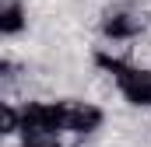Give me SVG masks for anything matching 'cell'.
Listing matches in <instances>:
<instances>
[{
    "mask_svg": "<svg viewBox=\"0 0 151 147\" xmlns=\"http://www.w3.org/2000/svg\"><path fill=\"white\" fill-rule=\"evenodd\" d=\"M151 32V7L141 0H109L99 11V35L106 42H141Z\"/></svg>",
    "mask_w": 151,
    "mask_h": 147,
    "instance_id": "2",
    "label": "cell"
},
{
    "mask_svg": "<svg viewBox=\"0 0 151 147\" xmlns=\"http://www.w3.org/2000/svg\"><path fill=\"white\" fill-rule=\"evenodd\" d=\"M21 137H63L60 105L53 102H21Z\"/></svg>",
    "mask_w": 151,
    "mask_h": 147,
    "instance_id": "4",
    "label": "cell"
},
{
    "mask_svg": "<svg viewBox=\"0 0 151 147\" xmlns=\"http://www.w3.org/2000/svg\"><path fill=\"white\" fill-rule=\"evenodd\" d=\"M63 137H91L106 126V109L84 98H56Z\"/></svg>",
    "mask_w": 151,
    "mask_h": 147,
    "instance_id": "3",
    "label": "cell"
},
{
    "mask_svg": "<svg viewBox=\"0 0 151 147\" xmlns=\"http://www.w3.org/2000/svg\"><path fill=\"white\" fill-rule=\"evenodd\" d=\"M91 63L113 81L116 95L134 105V109H151V67L148 63H137L130 56H119L109 49H95L91 53Z\"/></svg>",
    "mask_w": 151,
    "mask_h": 147,
    "instance_id": "1",
    "label": "cell"
},
{
    "mask_svg": "<svg viewBox=\"0 0 151 147\" xmlns=\"http://www.w3.org/2000/svg\"><path fill=\"white\" fill-rule=\"evenodd\" d=\"M21 147H63L60 137H21Z\"/></svg>",
    "mask_w": 151,
    "mask_h": 147,
    "instance_id": "7",
    "label": "cell"
},
{
    "mask_svg": "<svg viewBox=\"0 0 151 147\" xmlns=\"http://www.w3.org/2000/svg\"><path fill=\"white\" fill-rule=\"evenodd\" d=\"M28 28V7L25 0H0V35L18 39Z\"/></svg>",
    "mask_w": 151,
    "mask_h": 147,
    "instance_id": "5",
    "label": "cell"
},
{
    "mask_svg": "<svg viewBox=\"0 0 151 147\" xmlns=\"http://www.w3.org/2000/svg\"><path fill=\"white\" fill-rule=\"evenodd\" d=\"M0 137H21V109L14 102L0 105Z\"/></svg>",
    "mask_w": 151,
    "mask_h": 147,
    "instance_id": "6",
    "label": "cell"
}]
</instances>
